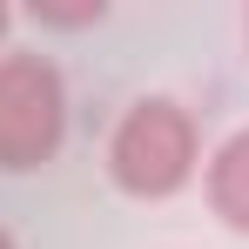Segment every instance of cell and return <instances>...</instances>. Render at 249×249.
<instances>
[{
    "mask_svg": "<svg viewBox=\"0 0 249 249\" xmlns=\"http://www.w3.org/2000/svg\"><path fill=\"white\" fill-rule=\"evenodd\" d=\"M196 162H202V135L175 94L128 101V115L108 135V175H115L122 196H142V202H162L175 189H189Z\"/></svg>",
    "mask_w": 249,
    "mask_h": 249,
    "instance_id": "obj_1",
    "label": "cell"
},
{
    "mask_svg": "<svg viewBox=\"0 0 249 249\" xmlns=\"http://www.w3.org/2000/svg\"><path fill=\"white\" fill-rule=\"evenodd\" d=\"M68 142V81L47 54H0V168H47Z\"/></svg>",
    "mask_w": 249,
    "mask_h": 249,
    "instance_id": "obj_2",
    "label": "cell"
},
{
    "mask_svg": "<svg viewBox=\"0 0 249 249\" xmlns=\"http://www.w3.org/2000/svg\"><path fill=\"white\" fill-rule=\"evenodd\" d=\"M202 189H209V209H215L229 229H243V236H249V128H236V135L209 155Z\"/></svg>",
    "mask_w": 249,
    "mask_h": 249,
    "instance_id": "obj_3",
    "label": "cell"
},
{
    "mask_svg": "<svg viewBox=\"0 0 249 249\" xmlns=\"http://www.w3.org/2000/svg\"><path fill=\"white\" fill-rule=\"evenodd\" d=\"M108 7L101 0H34V20L41 27H94Z\"/></svg>",
    "mask_w": 249,
    "mask_h": 249,
    "instance_id": "obj_4",
    "label": "cell"
},
{
    "mask_svg": "<svg viewBox=\"0 0 249 249\" xmlns=\"http://www.w3.org/2000/svg\"><path fill=\"white\" fill-rule=\"evenodd\" d=\"M7 20H14V14H7V7H0V41H7Z\"/></svg>",
    "mask_w": 249,
    "mask_h": 249,
    "instance_id": "obj_5",
    "label": "cell"
},
{
    "mask_svg": "<svg viewBox=\"0 0 249 249\" xmlns=\"http://www.w3.org/2000/svg\"><path fill=\"white\" fill-rule=\"evenodd\" d=\"M0 249H20V243H14V236H7V229H0Z\"/></svg>",
    "mask_w": 249,
    "mask_h": 249,
    "instance_id": "obj_6",
    "label": "cell"
},
{
    "mask_svg": "<svg viewBox=\"0 0 249 249\" xmlns=\"http://www.w3.org/2000/svg\"><path fill=\"white\" fill-rule=\"evenodd\" d=\"M243 34H249V14H243Z\"/></svg>",
    "mask_w": 249,
    "mask_h": 249,
    "instance_id": "obj_7",
    "label": "cell"
}]
</instances>
